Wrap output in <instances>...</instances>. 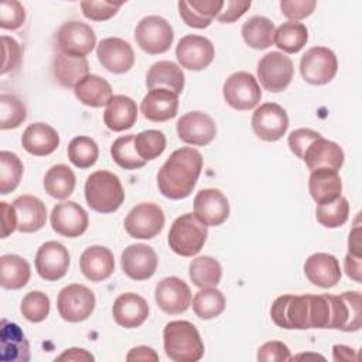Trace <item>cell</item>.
Segmentation results:
<instances>
[{
  "label": "cell",
  "instance_id": "obj_1",
  "mask_svg": "<svg viewBox=\"0 0 362 362\" xmlns=\"http://www.w3.org/2000/svg\"><path fill=\"white\" fill-rule=\"evenodd\" d=\"M202 163V156L197 148L181 147L173 151L157 174L160 192L170 199L189 197L199 178Z\"/></svg>",
  "mask_w": 362,
  "mask_h": 362
},
{
  "label": "cell",
  "instance_id": "obj_2",
  "mask_svg": "<svg viewBox=\"0 0 362 362\" xmlns=\"http://www.w3.org/2000/svg\"><path fill=\"white\" fill-rule=\"evenodd\" d=\"M165 355L175 362H197L204 356L205 346L197 327L184 320L170 321L163 331Z\"/></svg>",
  "mask_w": 362,
  "mask_h": 362
},
{
  "label": "cell",
  "instance_id": "obj_3",
  "mask_svg": "<svg viewBox=\"0 0 362 362\" xmlns=\"http://www.w3.org/2000/svg\"><path fill=\"white\" fill-rule=\"evenodd\" d=\"M85 199L90 209L99 214H112L122 206L124 189L116 174L99 170L86 178Z\"/></svg>",
  "mask_w": 362,
  "mask_h": 362
},
{
  "label": "cell",
  "instance_id": "obj_4",
  "mask_svg": "<svg viewBox=\"0 0 362 362\" xmlns=\"http://www.w3.org/2000/svg\"><path fill=\"white\" fill-rule=\"evenodd\" d=\"M208 238V228L194 214L178 216L168 232L170 249L182 256L191 257L201 252Z\"/></svg>",
  "mask_w": 362,
  "mask_h": 362
},
{
  "label": "cell",
  "instance_id": "obj_5",
  "mask_svg": "<svg viewBox=\"0 0 362 362\" xmlns=\"http://www.w3.org/2000/svg\"><path fill=\"white\" fill-rule=\"evenodd\" d=\"M272 321L284 329H310V294H283L270 308Z\"/></svg>",
  "mask_w": 362,
  "mask_h": 362
},
{
  "label": "cell",
  "instance_id": "obj_6",
  "mask_svg": "<svg viewBox=\"0 0 362 362\" xmlns=\"http://www.w3.org/2000/svg\"><path fill=\"white\" fill-rule=\"evenodd\" d=\"M137 45L150 55L167 52L174 40L171 24L160 16H147L139 21L134 30Z\"/></svg>",
  "mask_w": 362,
  "mask_h": 362
},
{
  "label": "cell",
  "instance_id": "obj_7",
  "mask_svg": "<svg viewBox=\"0 0 362 362\" xmlns=\"http://www.w3.org/2000/svg\"><path fill=\"white\" fill-rule=\"evenodd\" d=\"M95 304L93 291L78 283L65 286L57 298L58 313L68 322H81L89 318L95 310Z\"/></svg>",
  "mask_w": 362,
  "mask_h": 362
},
{
  "label": "cell",
  "instance_id": "obj_8",
  "mask_svg": "<svg viewBox=\"0 0 362 362\" xmlns=\"http://www.w3.org/2000/svg\"><path fill=\"white\" fill-rule=\"evenodd\" d=\"M257 78L262 86L273 93L284 90L294 75L293 61L283 52L272 51L257 62Z\"/></svg>",
  "mask_w": 362,
  "mask_h": 362
},
{
  "label": "cell",
  "instance_id": "obj_9",
  "mask_svg": "<svg viewBox=\"0 0 362 362\" xmlns=\"http://www.w3.org/2000/svg\"><path fill=\"white\" fill-rule=\"evenodd\" d=\"M337 71V55L327 47H313L301 57L300 72L307 83L325 85L334 79Z\"/></svg>",
  "mask_w": 362,
  "mask_h": 362
},
{
  "label": "cell",
  "instance_id": "obj_10",
  "mask_svg": "<svg viewBox=\"0 0 362 362\" xmlns=\"http://www.w3.org/2000/svg\"><path fill=\"white\" fill-rule=\"evenodd\" d=\"M163 209L154 202H141L130 209L124 218V229L134 239H153L164 226Z\"/></svg>",
  "mask_w": 362,
  "mask_h": 362
},
{
  "label": "cell",
  "instance_id": "obj_11",
  "mask_svg": "<svg viewBox=\"0 0 362 362\" xmlns=\"http://www.w3.org/2000/svg\"><path fill=\"white\" fill-rule=\"evenodd\" d=\"M223 98L236 110H250L260 102L262 90L252 74L239 71L225 81Z\"/></svg>",
  "mask_w": 362,
  "mask_h": 362
},
{
  "label": "cell",
  "instance_id": "obj_12",
  "mask_svg": "<svg viewBox=\"0 0 362 362\" xmlns=\"http://www.w3.org/2000/svg\"><path fill=\"white\" fill-rule=\"evenodd\" d=\"M287 129V112L277 103H263L255 110L252 116V130L260 140L277 141L286 134Z\"/></svg>",
  "mask_w": 362,
  "mask_h": 362
},
{
  "label": "cell",
  "instance_id": "obj_13",
  "mask_svg": "<svg viewBox=\"0 0 362 362\" xmlns=\"http://www.w3.org/2000/svg\"><path fill=\"white\" fill-rule=\"evenodd\" d=\"M96 45L93 28L82 21H66L57 33V47L59 52L72 55H88Z\"/></svg>",
  "mask_w": 362,
  "mask_h": 362
},
{
  "label": "cell",
  "instance_id": "obj_14",
  "mask_svg": "<svg viewBox=\"0 0 362 362\" xmlns=\"http://www.w3.org/2000/svg\"><path fill=\"white\" fill-rule=\"evenodd\" d=\"M175 57L182 68L189 71H202L212 64L215 48L206 37L189 34L178 41Z\"/></svg>",
  "mask_w": 362,
  "mask_h": 362
},
{
  "label": "cell",
  "instance_id": "obj_15",
  "mask_svg": "<svg viewBox=\"0 0 362 362\" xmlns=\"http://www.w3.org/2000/svg\"><path fill=\"white\" fill-rule=\"evenodd\" d=\"M157 305L165 314L177 315L188 310L191 304V290L180 277L170 276L161 279L154 290Z\"/></svg>",
  "mask_w": 362,
  "mask_h": 362
},
{
  "label": "cell",
  "instance_id": "obj_16",
  "mask_svg": "<svg viewBox=\"0 0 362 362\" xmlns=\"http://www.w3.org/2000/svg\"><path fill=\"white\" fill-rule=\"evenodd\" d=\"M89 225L88 212L75 201H62L51 211L52 229L65 238H78Z\"/></svg>",
  "mask_w": 362,
  "mask_h": 362
},
{
  "label": "cell",
  "instance_id": "obj_17",
  "mask_svg": "<svg viewBox=\"0 0 362 362\" xmlns=\"http://www.w3.org/2000/svg\"><path fill=\"white\" fill-rule=\"evenodd\" d=\"M329 296L332 320L331 329H341L345 332L359 331L362 327L361 320V293L345 291L339 296Z\"/></svg>",
  "mask_w": 362,
  "mask_h": 362
},
{
  "label": "cell",
  "instance_id": "obj_18",
  "mask_svg": "<svg viewBox=\"0 0 362 362\" xmlns=\"http://www.w3.org/2000/svg\"><path fill=\"white\" fill-rule=\"evenodd\" d=\"M158 264V257L154 249L144 243H136L127 246L122 252L120 266L127 277L132 280L143 281L150 279Z\"/></svg>",
  "mask_w": 362,
  "mask_h": 362
},
{
  "label": "cell",
  "instance_id": "obj_19",
  "mask_svg": "<svg viewBox=\"0 0 362 362\" xmlns=\"http://www.w3.org/2000/svg\"><path fill=\"white\" fill-rule=\"evenodd\" d=\"M69 267L68 249L55 240L45 242L35 255V270L38 276L47 281L62 279Z\"/></svg>",
  "mask_w": 362,
  "mask_h": 362
},
{
  "label": "cell",
  "instance_id": "obj_20",
  "mask_svg": "<svg viewBox=\"0 0 362 362\" xmlns=\"http://www.w3.org/2000/svg\"><path fill=\"white\" fill-rule=\"evenodd\" d=\"M180 140L191 146H206L216 136V126L212 117L204 112H188L177 122Z\"/></svg>",
  "mask_w": 362,
  "mask_h": 362
},
{
  "label": "cell",
  "instance_id": "obj_21",
  "mask_svg": "<svg viewBox=\"0 0 362 362\" xmlns=\"http://www.w3.org/2000/svg\"><path fill=\"white\" fill-rule=\"evenodd\" d=\"M194 215L206 226H219L229 216L228 198L216 188H204L194 198Z\"/></svg>",
  "mask_w": 362,
  "mask_h": 362
},
{
  "label": "cell",
  "instance_id": "obj_22",
  "mask_svg": "<svg viewBox=\"0 0 362 362\" xmlns=\"http://www.w3.org/2000/svg\"><path fill=\"white\" fill-rule=\"evenodd\" d=\"M96 57L102 66L113 74H124L134 64L132 45L117 37L103 38L96 48Z\"/></svg>",
  "mask_w": 362,
  "mask_h": 362
},
{
  "label": "cell",
  "instance_id": "obj_23",
  "mask_svg": "<svg viewBox=\"0 0 362 362\" xmlns=\"http://www.w3.org/2000/svg\"><path fill=\"white\" fill-rule=\"evenodd\" d=\"M305 277L314 286L329 288L341 280V267L335 256L329 253H314L304 263Z\"/></svg>",
  "mask_w": 362,
  "mask_h": 362
},
{
  "label": "cell",
  "instance_id": "obj_24",
  "mask_svg": "<svg viewBox=\"0 0 362 362\" xmlns=\"http://www.w3.org/2000/svg\"><path fill=\"white\" fill-rule=\"evenodd\" d=\"M344 158L345 154L339 144L324 137L313 141L303 156V160L310 171L317 168H329L338 171L344 164Z\"/></svg>",
  "mask_w": 362,
  "mask_h": 362
},
{
  "label": "cell",
  "instance_id": "obj_25",
  "mask_svg": "<svg viewBox=\"0 0 362 362\" xmlns=\"http://www.w3.org/2000/svg\"><path fill=\"white\" fill-rule=\"evenodd\" d=\"M82 274L93 281L99 283L109 279L115 270V257L110 249L106 246L95 245L83 250L79 259Z\"/></svg>",
  "mask_w": 362,
  "mask_h": 362
},
{
  "label": "cell",
  "instance_id": "obj_26",
  "mask_svg": "<svg viewBox=\"0 0 362 362\" xmlns=\"http://www.w3.org/2000/svg\"><path fill=\"white\" fill-rule=\"evenodd\" d=\"M112 314L120 327L137 328L148 317V304L136 293H123L115 300Z\"/></svg>",
  "mask_w": 362,
  "mask_h": 362
},
{
  "label": "cell",
  "instance_id": "obj_27",
  "mask_svg": "<svg viewBox=\"0 0 362 362\" xmlns=\"http://www.w3.org/2000/svg\"><path fill=\"white\" fill-rule=\"evenodd\" d=\"M143 116L150 122H167L177 116L178 95L168 89H151L140 105Z\"/></svg>",
  "mask_w": 362,
  "mask_h": 362
},
{
  "label": "cell",
  "instance_id": "obj_28",
  "mask_svg": "<svg viewBox=\"0 0 362 362\" xmlns=\"http://www.w3.org/2000/svg\"><path fill=\"white\" fill-rule=\"evenodd\" d=\"M0 358L3 362L30 361V344L21 328L6 318L1 320Z\"/></svg>",
  "mask_w": 362,
  "mask_h": 362
},
{
  "label": "cell",
  "instance_id": "obj_29",
  "mask_svg": "<svg viewBox=\"0 0 362 362\" xmlns=\"http://www.w3.org/2000/svg\"><path fill=\"white\" fill-rule=\"evenodd\" d=\"M17 214V230L31 233L40 230L47 222L45 204L34 195H20L13 201Z\"/></svg>",
  "mask_w": 362,
  "mask_h": 362
},
{
  "label": "cell",
  "instance_id": "obj_30",
  "mask_svg": "<svg viewBox=\"0 0 362 362\" xmlns=\"http://www.w3.org/2000/svg\"><path fill=\"white\" fill-rule=\"evenodd\" d=\"M52 72L61 86L75 88L89 75V64L86 57L58 52L52 61Z\"/></svg>",
  "mask_w": 362,
  "mask_h": 362
},
{
  "label": "cell",
  "instance_id": "obj_31",
  "mask_svg": "<svg viewBox=\"0 0 362 362\" xmlns=\"http://www.w3.org/2000/svg\"><path fill=\"white\" fill-rule=\"evenodd\" d=\"M21 144L24 150L33 156H48L59 146V136L54 127L45 123L30 124L21 136Z\"/></svg>",
  "mask_w": 362,
  "mask_h": 362
},
{
  "label": "cell",
  "instance_id": "obj_32",
  "mask_svg": "<svg viewBox=\"0 0 362 362\" xmlns=\"http://www.w3.org/2000/svg\"><path fill=\"white\" fill-rule=\"evenodd\" d=\"M137 120L136 102L126 95H113L103 112V122L112 132H123Z\"/></svg>",
  "mask_w": 362,
  "mask_h": 362
},
{
  "label": "cell",
  "instance_id": "obj_33",
  "mask_svg": "<svg viewBox=\"0 0 362 362\" xmlns=\"http://www.w3.org/2000/svg\"><path fill=\"white\" fill-rule=\"evenodd\" d=\"M308 189L311 198L321 205L332 202L341 197L342 181L338 171L329 168H317L310 174Z\"/></svg>",
  "mask_w": 362,
  "mask_h": 362
},
{
  "label": "cell",
  "instance_id": "obj_34",
  "mask_svg": "<svg viewBox=\"0 0 362 362\" xmlns=\"http://www.w3.org/2000/svg\"><path fill=\"white\" fill-rule=\"evenodd\" d=\"M146 85L151 89H168L180 95L185 85V76L180 65L171 61H158L153 64L146 76Z\"/></svg>",
  "mask_w": 362,
  "mask_h": 362
},
{
  "label": "cell",
  "instance_id": "obj_35",
  "mask_svg": "<svg viewBox=\"0 0 362 362\" xmlns=\"http://www.w3.org/2000/svg\"><path fill=\"white\" fill-rule=\"evenodd\" d=\"M76 99L89 107H102L113 98L110 83L99 75L89 74L74 88Z\"/></svg>",
  "mask_w": 362,
  "mask_h": 362
},
{
  "label": "cell",
  "instance_id": "obj_36",
  "mask_svg": "<svg viewBox=\"0 0 362 362\" xmlns=\"http://www.w3.org/2000/svg\"><path fill=\"white\" fill-rule=\"evenodd\" d=\"M31 277L28 262L18 255H3L0 257V284L6 290L24 287Z\"/></svg>",
  "mask_w": 362,
  "mask_h": 362
},
{
  "label": "cell",
  "instance_id": "obj_37",
  "mask_svg": "<svg viewBox=\"0 0 362 362\" xmlns=\"http://www.w3.org/2000/svg\"><path fill=\"white\" fill-rule=\"evenodd\" d=\"M274 24L263 16H253L242 25V37L245 42L255 49H266L274 41Z\"/></svg>",
  "mask_w": 362,
  "mask_h": 362
},
{
  "label": "cell",
  "instance_id": "obj_38",
  "mask_svg": "<svg viewBox=\"0 0 362 362\" xmlns=\"http://www.w3.org/2000/svg\"><path fill=\"white\" fill-rule=\"evenodd\" d=\"M76 178L74 171L65 164L52 165L44 177L45 192L57 199L68 198L75 189Z\"/></svg>",
  "mask_w": 362,
  "mask_h": 362
},
{
  "label": "cell",
  "instance_id": "obj_39",
  "mask_svg": "<svg viewBox=\"0 0 362 362\" xmlns=\"http://www.w3.org/2000/svg\"><path fill=\"white\" fill-rule=\"evenodd\" d=\"M189 279L199 288L216 287L222 277L221 263L211 256H199L189 263Z\"/></svg>",
  "mask_w": 362,
  "mask_h": 362
},
{
  "label": "cell",
  "instance_id": "obj_40",
  "mask_svg": "<svg viewBox=\"0 0 362 362\" xmlns=\"http://www.w3.org/2000/svg\"><path fill=\"white\" fill-rule=\"evenodd\" d=\"M308 40V30L303 23L286 21L274 33V44L287 54H296L304 48Z\"/></svg>",
  "mask_w": 362,
  "mask_h": 362
},
{
  "label": "cell",
  "instance_id": "obj_41",
  "mask_svg": "<svg viewBox=\"0 0 362 362\" xmlns=\"http://www.w3.org/2000/svg\"><path fill=\"white\" fill-rule=\"evenodd\" d=\"M225 305V296L215 287L201 288L192 298V310L201 320L216 318L223 313Z\"/></svg>",
  "mask_w": 362,
  "mask_h": 362
},
{
  "label": "cell",
  "instance_id": "obj_42",
  "mask_svg": "<svg viewBox=\"0 0 362 362\" xmlns=\"http://www.w3.org/2000/svg\"><path fill=\"white\" fill-rule=\"evenodd\" d=\"M99 157V147L88 136H76L68 144V158L78 168L92 167Z\"/></svg>",
  "mask_w": 362,
  "mask_h": 362
},
{
  "label": "cell",
  "instance_id": "obj_43",
  "mask_svg": "<svg viewBox=\"0 0 362 362\" xmlns=\"http://www.w3.org/2000/svg\"><path fill=\"white\" fill-rule=\"evenodd\" d=\"M23 163L17 154L3 150L0 151V194L6 195L14 191L23 177Z\"/></svg>",
  "mask_w": 362,
  "mask_h": 362
},
{
  "label": "cell",
  "instance_id": "obj_44",
  "mask_svg": "<svg viewBox=\"0 0 362 362\" xmlns=\"http://www.w3.org/2000/svg\"><path fill=\"white\" fill-rule=\"evenodd\" d=\"M110 156L113 161L124 170L141 168L147 163L139 157L134 148V134L117 137L110 147Z\"/></svg>",
  "mask_w": 362,
  "mask_h": 362
},
{
  "label": "cell",
  "instance_id": "obj_45",
  "mask_svg": "<svg viewBox=\"0 0 362 362\" xmlns=\"http://www.w3.org/2000/svg\"><path fill=\"white\" fill-rule=\"evenodd\" d=\"M27 117L23 100L13 93L0 95V129L8 130L18 127Z\"/></svg>",
  "mask_w": 362,
  "mask_h": 362
},
{
  "label": "cell",
  "instance_id": "obj_46",
  "mask_svg": "<svg viewBox=\"0 0 362 362\" xmlns=\"http://www.w3.org/2000/svg\"><path fill=\"white\" fill-rule=\"evenodd\" d=\"M317 221L329 229L342 226L349 218V204L345 197H339L332 202L321 204L315 209Z\"/></svg>",
  "mask_w": 362,
  "mask_h": 362
},
{
  "label": "cell",
  "instance_id": "obj_47",
  "mask_svg": "<svg viewBox=\"0 0 362 362\" xmlns=\"http://www.w3.org/2000/svg\"><path fill=\"white\" fill-rule=\"evenodd\" d=\"M165 136L160 130H144L134 134V148L140 158L144 161L154 160L163 154L165 150Z\"/></svg>",
  "mask_w": 362,
  "mask_h": 362
},
{
  "label": "cell",
  "instance_id": "obj_48",
  "mask_svg": "<svg viewBox=\"0 0 362 362\" xmlns=\"http://www.w3.org/2000/svg\"><path fill=\"white\" fill-rule=\"evenodd\" d=\"M20 311L30 322H41L49 314V298L45 293L34 290L24 296Z\"/></svg>",
  "mask_w": 362,
  "mask_h": 362
},
{
  "label": "cell",
  "instance_id": "obj_49",
  "mask_svg": "<svg viewBox=\"0 0 362 362\" xmlns=\"http://www.w3.org/2000/svg\"><path fill=\"white\" fill-rule=\"evenodd\" d=\"M25 21V10L17 0H4L0 3V27L3 30H17Z\"/></svg>",
  "mask_w": 362,
  "mask_h": 362
},
{
  "label": "cell",
  "instance_id": "obj_50",
  "mask_svg": "<svg viewBox=\"0 0 362 362\" xmlns=\"http://www.w3.org/2000/svg\"><path fill=\"white\" fill-rule=\"evenodd\" d=\"M122 4L123 3H113L106 0H102V1L85 0V1H81V8L86 18L92 21H105L113 17Z\"/></svg>",
  "mask_w": 362,
  "mask_h": 362
},
{
  "label": "cell",
  "instance_id": "obj_51",
  "mask_svg": "<svg viewBox=\"0 0 362 362\" xmlns=\"http://www.w3.org/2000/svg\"><path fill=\"white\" fill-rule=\"evenodd\" d=\"M1 42H3V55H4L3 65H1V74L6 75L7 72H11L20 66L23 51H21L20 44L13 37L3 35Z\"/></svg>",
  "mask_w": 362,
  "mask_h": 362
},
{
  "label": "cell",
  "instance_id": "obj_52",
  "mask_svg": "<svg viewBox=\"0 0 362 362\" xmlns=\"http://www.w3.org/2000/svg\"><path fill=\"white\" fill-rule=\"evenodd\" d=\"M317 3L314 0H281L280 8L283 16L288 18V21H298L308 17Z\"/></svg>",
  "mask_w": 362,
  "mask_h": 362
},
{
  "label": "cell",
  "instance_id": "obj_53",
  "mask_svg": "<svg viewBox=\"0 0 362 362\" xmlns=\"http://www.w3.org/2000/svg\"><path fill=\"white\" fill-rule=\"evenodd\" d=\"M320 137L322 136L313 129H297L293 130L288 136V147L298 158L303 160L307 147Z\"/></svg>",
  "mask_w": 362,
  "mask_h": 362
},
{
  "label": "cell",
  "instance_id": "obj_54",
  "mask_svg": "<svg viewBox=\"0 0 362 362\" xmlns=\"http://www.w3.org/2000/svg\"><path fill=\"white\" fill-rule=\"evenodd\" d=\"M290 359L288 346L280 341H269L257 349V361L262 362H286Z\"/></svg>",
  "mask_w": 362,
  "mask_h": 362
},
{
  "label": "cell",
  "instance_id": "obj_55",
  "mask_svg": "<svg viewBox=\"0 0 362 362\" xmlns=\"http://www.w3.org/2000/svg\"><path fill=\"white\" fill-rule=\"evenodd\" d=\"M250 1L243 0V1H236V0H228L223 4V8L218 14L216 20L221 23H233L238 18H240L250 7Z\"/></svg>",
  "mask_w": 362,
  "mask_h": 362
},
{
  "label": "cell",
  "instance_id": "obj_56",
  "mask_svg": "<svg viewBox=\"0 0 362 362\" xmlns=\"http://www.w3.org/2000/svg\"><path fill=\"white\" fill-rule=\"evenodd\" d=\"M178 11H180V17L182 18V21H184L188 27L202 30V28H206V27L211 24L209 20L204 18L202 16H199V14L188 4V1H185V0L178 1Z\"/></svg>",
  "mask_w": 362,
  "mask_h": 362
},
{
  "label": "cell",
  "instance_id": "obj_57",
  "mask_svg": "<svg viewBox=\"0 0 362 362\" xmlns=\"http://www.w3.org/2000/svg\"><path fill=\"white\" fill-rule=\"evenodd\" d=\"M188 4L204 18L212 21L218 17L221 10L223 8L225 1L222 0H191Z\"/></svg>",
  "mask_w": 362,
  "mask_h": 362
},
{
  "label": "cell",
  "instance_id": "obj_58",
  "mask_svg": "<svg viewBox=\"0 0 362 362\" xmlns=\"http://www.w3.org/2000/svg\"><path fill=\"white\" fill-rule=\"evenodd\" d=\"M1 209V238H7L17 229V214L13 205L1 201L0 202Z\"/></svg>",
  "mask_w": 362,
  "mask_h": 362
},
{
  "label": "cell",
  "instance_id": "obj_59",
  "mask_svg": "<svg viewBox=\"0 0 362 362\" xmlns=\"http://www.w3.org/2000/svg\"><path fill=\"white\" fill-rule=\"evenodd\" d=\"M126 361L127 362H132V361H153V362H157L158 355L156 354V351L153 348L140 345V346L132 348L129 351V354L126 356Z\"/></svg>",
  "mask_w": 362,
  "mask_h": 362
},
{
  "label": "cell",
  "instance_id": "obj_60",
  "mask_svg": "<svg viewBox=\"0 0 362 362\" xmlns=\"http://www.w3.org/2000/svg\"><path fill=\"white\" fill-rule=\"evenodd\" d=\"M361 259L362 257L354 256L351 253H348L345 256V262H344L345 272H346L348 277H351L355 281H361Z\"/></svg>",
  "mask_w": 362,
  "mask_h": 362
},
{
  "label": "cell",
  "instance_id": "obj_61",
  "mask_svg": "<svg viewBox=\"0 0 362 362\" xmlns=\"http://www.w3.org/2000/svg\"><path fill=\"white\" fill-rule=\"evenodd\" d=\"M93 359H95L93 355L82 348H69V349H65L59 356H57V361H93Z\"/></svg>",
  "mask_w": 362,
  "mask_h": 362
},
{
  "label": "cell",
  "instance_id": "obj_62",
  "mask_svg": "<svg viewBox=\"0 0 362 362\" xmlns=\"http://www.w3.org/2000/svg\"><path fill=\"white\" fill-rule=\"evenodd\" d=\"M361 229H359V225H355L354 230L349 233V239H348V249L351 255L354 256H358V257H362L361 256Z\"/></svg>",
  "mask_w": 362,
  "mask_h": 362
},
{
  "label": "cell",
  "instance_id": "obj_63",
  "mask_svg": "<svg viewBox=\"0 0 362 362\" xmlns=\"http://www.w3.org/2000/svg\"><path fill=\"white\" fill-rule=\"evenodd\" d=\"M334 361H356L355 349L345 345H334Z\"/></svg>",
  "mask_w": 362,
  "mask_h": 362
}]
</instances>
